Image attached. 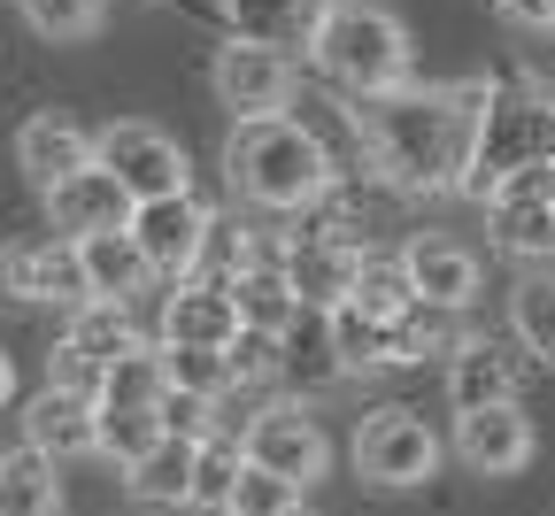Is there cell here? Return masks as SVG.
<instances>
[{"label":"cell","instance_id":"cell-1","mask_svg":"<svg viewBox=\"0 0 555 516\" xmlns=\"http://www.w3.org/2000/svg\"><path fill=\"white\" fill-rule=\"evenodd\" d=\"M486 101L494 86H401L356 101V139L371 146L378 178H393L401 193H463Z\"/></svg>","mask_w":555,"mask_h":516},{"label":"cell","instance_id":"cell-2","mask_svg":"<svg viewBox=\"0 0 555 516\" xmlns=\"http://www.w3.org/2000/svg\"><path fill=\"white\" fill-rule=\"evenodd\" d=\"M224 178L240 201L255 208H317L339 170H332V146L317 139V124L301 116H270V124H232L224 146Z\"/></svg>","mask_w":555,"mask_h":516},{"label":"cell","instance_id":"cell-3","mask_svg":"<svg viewBox=\"0 0 555 516\" xmlns=\"http://www.w3.org/2000/svg\"><path fill=\"white\" fill-rule=\"evenodd\" d=\"M309 54H317L324 78L339 93H356V101H378V93L416 86L409 78V31H401L393 9H378V0H332V16L317 24Z\"/></svg>","mask_w":555,"mask_h":516},{"label":"cell","instance_id":"cell-4","mask_svg":"<svg viewBox=\"0 0 555 516\" xmlns=\"http://www.w3.org/2000/svg\"><path fill=\"white\" fill-rule=\"evenodd\" d=\"M532 170H555V86H502L494 101H486L478 155H470L463 193L470 201H494L502 185H517Z\"/></svg>","mask_w":555,"mask_h":516},{"label":"cell","instance_id":"cell-5","mask_svg":"<svg viewBox=\"0 0 555 516\" xmlns=\"http://www.w3.org/2000/svg\"><path fill=\"white\" fill-rule=\"evenodd\" d=\"M440 470V431L416 416V409H371L356 424V478L386 486V493H409Z\"/></svg>","mask_w":555,"mask_h":516},{"label":"cell","instance_id":"cell-6","mask_svg":"<svg viewBox=\"0 0 555 516\" xmlns=\"http://www.w3.org/2000/svg\"><path fill=\"white\" fill-rule=\"evenodd\" d=\"M247 463L309 493L324 478V463H332V439H324V424L301 401H270V409L247 416Z\"/></svg>","mask_w":555,"mask_h":516},{"label":"cell","instance_id":"cell-7","mask_svg":"<svg viewBox=\"0 0 555 516\" xmlns=\"http://www.w3.org/2000/svg\"><path fill=\"white\" fill-rule=\"evenodd\" d=\"M101 170H116V185L131 201H170V193H185V146L163 124L124 116L101 131Z\"/></svg>","mask_w":555,"mask_h":516},{"label":"cell","instance_id":"cell-8","mask_svg":"<svg viewBox=\"0 0 555 516\" xmlns=\"http://www.w3.org/2000/svg\"><path fill=\"white\" fill-rule=\"evenodd\" d=\"M0 301H93L86 293V262H78V240H9L0 247Z\"/></svg>","mask_w":555,"mask_h":516},{"label":"cell","instance_id":"cell-9","mask_svg":"<svg viewBox=\"0 0 555 516\" xmlns=\"http://www.w3.org/2000/svg\"><path fill=\"white\" fill-rule=\"evenodd\" d=\"M217 101L240 116V124H270V116H286L294 108V62L278 54V47H247V39H232L224 54H217Z\"/></svg>","mask_w":555,"mask_h":516},{"label":"cell","instance_id":"cell-10","mask_svg":"<svg viewBox=\"0 0 555 516\" xmlns=\"http://www.w3.org/2000/svg\"><path fill=\"white\" fill-rule=\"evenodd\" d=\"M208 216L193 193H170V201H139V216H131V240H139V255L155 262V278H193L201 270V247H208Z\"/></svg>","mask_w":555,"mask_h":516},{"label":"cell","instance_id":"cell-11","mask_svg":"<svg viewBox=\"0 0 555 516\" xmlns=\"http://www.w3.org/2000/svg\"><path fill=\"white\" fill-rule=\"evenodd\" d=\"M486 232H494V247L517 255V262H547L555 255V178L532 170V178L502 185L486 201Z\"/></svg>","mask_w":555,"mask_h":516},{"label":"cell","instance_id":"cell-12","mask_svg":"<svg viewBox=\"0 0 555 516\" xmlns=\"http://www.w3.org/2000/svg\"><path fill=\"white\" fill-rule=\"evenodd\" d=\"M363 247H347V240H294L286 255H278V270H286V285L301 293V309H317V317H332V309H347L356 301V285H363Z\"/></svg>","mask_w":555,"mask_h":516},{"label":"cell","instance_id":"cell-13","mask_svg":"<svg viewBox=\"0 0 555 516\" xmlns=\"http://www.w3.org/2000/svg\"><path fill=\"white\" fill-rule=\"evenodd\" d=\"M247 324H240V301L224 278H178L170 301H163V347H232Z\"/></svg>","mask_w":555,"mask_h":516},{"label":"cell","instance_id":"cell-14","mask_svg":"<svg viewBox=\"0 0 555 516\" xmlns=\"http://www.w3.org/2000/svg\"><path fill=\"white\" fill-rule=\"evenodd\" d=\"M131 216H139V201L116 185V170H78L69 185H54L47 193V224L62 232V240H93V232H131Z\"/></svg>","mask_w":555,"mask_h":516},{"label":"cell","instance_id":"cell-15","mask_svg":"<svg viewBox=\"0 0 555 516\" xmlns=\"http://www.w3.org/2000/svg\"><path fill=\"white\" fill-rule=\"evenodd\" d=\"M24 448H39V455H54V463L101 455V401L62 394V386L31 394V409H24Z\"/></svg>","mask_w":555,"mask_h":516},{"label":"cell","instance_id":"cell-16","mask_svg":"<svg viewBox=\"0 0 555 516\" xmlns=\"http://www.w3.org/2000/svg\"><path fill=\"white\" fill-rule=\"evenodd\" d=\"M16 163H24V178H31L39 193H54V185H69L78 170L101 163V139H93L86 124H69V116H31V124L16 131Z\"/></svg>","mask_w":555,"mask_h":516},{"label":"cell","instance_id":"cell-17","mask_svg":"<svg viewBox=\"0 0 555 516\" xmlns=\"http://www.w3.org/2000/svg\"><path fill=\"white\" fill-rule=\"evenodd\" d=\"M455 455H463V470H478V478H517V470L532 463V424H525V409L455 416Z\"/></svg>","mask_w":555,"mask_h":516},{"label":"cell","instance_id":"cell-18","mask_svg":"<svg viewBox=\"0 0 555 516\" xmlns=\"http://www.w3.org/2000/svg\"><path fill=\"white\" fill-rule=\"evenodd\" d=\"M517 386H525L517 354H509V347H494V339H470V347L448 362V401H455V416H478V409H517Z\"/></svg>","mask_w":555,"mask_h":516},{"label":"cell","instance_id":"cell-19","mask_svg":"<svg viewBox=\"0 0 555 516\" xmlns=\"http://www.w3.org/2000/svg\"><path fill=\"white\" fill-rule=\"evenodd\" d=\"M409 324H416V317H409ZM409 324L363 317L356 301H347V309L324 317V339H332V354H339V371H393V362H416V354H409Z\"/></svg>","mask_w":555,"mask_h":516},{"label":"cell","instance_id":"cell-20","mask_svg":"<svg viewBox=\"0 0 555 516\" xmlns=\"http://www.w3.org/2000/svg\"><path fill=\"white\" fill-rule=\"evenodd\" d=\"M401 262H409V285H416V301H425V309H470L478 255L463 240H409Z\"/></svg>","mask_w":555,"mask_h":516},{"label":"cell","instance_id":"cell-21","mask_svg":"<svg viewBox=\"0 0 555 516\" xmlns=\"http://www.w3.org/2000/svg\"><path fill=\"white\" fill-rule=\"evenodd\" d=\"M224 16H232V31L247 39V47H309L317 39V24L332 16V0H224Z\"/></svg>","mask_w":555,"mask_h":516},{"label":"cell","instance_id":"cell-22","mask_svg":"<svg viewBox=\"0 0 555 516\" xmlns=\"http://www.w3.org/2000/svg\"><path fill=\"white\" fill-rule=\"evenodd\" d=\"M232 301H240V324L247 332H270V339H286L309 309H301V293L286 285V270L278 262H247L240 278H232Z\"/></svg>","mask_w":555,"mask_h":516},{"label":"cell","instance_id":"cell-23","mask_svg":"<svg viewBox=\"0 0 555 516\" xmlns=\"http://www.w3.org/2000/svg\"><path fill=\"white\" fill-rule=\"evenodd\" d=\"M78 262H86V293H93V301H131V293L155 278V262L139 255L131 232H93V240H78Z\"/></svg>","mask_w":555,"mask_h":516},{"label":"cell","instance_id":"cell-24","mask_svg":"<svg viewBox=\"0 0 555 516\" xmlns=\"http://www.w3.org/2000/svg\"><path fill=\"white\" fill-rule=\"evenodd\" d=\"M69 354H86L93 371L108 378V362L139 354V332H131V301H78L69 309V332H62Z\"/></svg>","mask_w":555,"mask_h":516},{"label":"cell","instance_id":"cell-25","mask_svg":"<svg viewBox=\"0 0 555 516\" xmlns=\"http://www.w3.org/2000/svg\"><path fill=\"white\" fill-rule=\"evenodd\" d=\"M247 478V431H208L193 455V508L201 516H232V493Z\"/></svg>","mask_w":555,"mask_h":516},{"label":"cell","instance_id":"cell-26","mask_svg":"<svg viewBox=\"0 0 555 516\" xmlns=\"http://www.w3.org/2000/svg\"><path fill=\"white\" fill-rule=\"evenodd\" d=\"M0 516H62L54 455H39V448H9V455H0Z\"/></svg>","mask_w":555,"mask_h":516},{"label":"cell","instance_id":"cell-27","mask_svg":"<svg viewBox=\"0 0 555 516\" xmlns=\"http://www.w3.org/2000/svg\"><path fill=\"white\" fill-rule=\"evenodd\" d=\"M193 455H201L193 439H178V431H170L147 463H131V470H124L131 501H147V508H178V501H185V508H193Z\"/></svg>","mask_w":555,"mask_h":516},{"label":"cell","instance_id":"cell-28","mask_svg":"<svg viewBox=\"0 0 555 516\" xmlns=\"http://www.w3.org/2000/svg\"><path fill=\"white\" fill-rule=\"evenodd\" d=\"M509 339L540 362H555V270H525L509 285Z\"/></svg>","mask_w":555,"mask_h":516},{"label":"cell","instance_id":"cell-29","mask_svg":"<svg viewBox=\"0 0 555 516\" xmlns=\"http://www.w3.org/2000/svg\"><path fill=\"white\" fill-rule=\"evenodd\" d=\"M163 401H170L163 347H139V354L108 362V378H101V409H163Z\"/></svg>","mask_w":555,"mask_h":516},{"label":"cell","instance_id":"cell-30","mask_svg":"<svg viewBox=\"0 0 555 516\" xmlns=\"http://www.w3.org/2000/svg\"><path fill=\"white\" fill-rule=\"evenodd\" d=\"M163 371H170V394H193V401H224L240 386L224 347H163Z\"/></svg>","mask_w":555,"mask_h":516},{"label":"cell","instance_id":"cell-31","mask_svg":"<svg viewBox=\"0 0 555 516\" xmlns=\"http://www.w3.org/2000/svg\"><path fill=\"white\" fill-rule=\"evenodd\" d=\"M170 439V424H163V409H101V455L108 463H147L155 448Z\"/></svg>","mask_w":555,"mask_h":516},{"label":"cell","instance_id":"cell-32","mask_svg":"<svg viewBox=\"0 0 555 516\" xmlns=\"http://www.w3.org/2000/svg\"><path fill=\"white\" fill-rule=\"evenodd\" d=\"M16 9L39 39H93L101 24V0H16Z\"/></svg>","mask_w":555,"mask_h":516},{"label":"cell","instance_id":"cell-33","mask_svg":"<svg viewBox=\"0 0 555 516\" xmlns=\"http://www.w3.org/2000/svg\"><path fill=\"white\" fill-rule=\"evenodd\" d=\"M286 508H301V486H286V478H270V470L247 463V478L232 493V516H286Z\"/></svg>","mask_w":555,"mask_h":516},{"label":"cell","instance_id":"cell-34","mask_svg":"<svg viewBox=\"0 0 555 516\" xmlns=\"http://www.w3.org/2000/svg\"><path fill=\"white\" fill-rule=\"evenodd\" d=\"M224 354H232V378L240 386H262V378L286 371V339H270V332H240Z\"/></svg>","mask_w":555,"mask_h":516},{"label":"cell","instance_id":"cell-35","mask_svg":"<svg viewBox=\"0 0 555 516\" xmlns=\"http://www.w3.org/2000/svg\"><path fill=\"white\" fill-rule=\"evenodd\" d=\"M163 424H170L178 439H193V448H201V439L217 431V401H193V394H170V401H163Z\"/></svg>","mask_w":555,"mask_h":516},{"label":"cell","instance_id":"cell-36","mask_svg":"<svg viewBox=\"0 0 555 516\" xmlns=\"http://www.w3.org/2000/svg\"><path fill=\"white\" fill-rule=\"evenodd\" d=\"M502 9V24H517V31H555V0H494Z\"/></svg>","mask_w":555,"mask_h":516},{"label":"cell","instance_id":"cell-37","mask_svg":"<svg viewBox=\"0 0 555 516\" xmlns=\"http://www.w3.org/2000/svg\"><path fill=\"white\" fill-rule=\"evenodd\" d=\"M9 394H16V371H9V354H0V409H9Z\"/></svg>","mask_w":555,"mask_h":516},{"label":"cell","instance_id":"cell-38","mask_svg":"<svg viewBox=\"0 0 555 516\" xmlns=\"http://www.w3.org/2000/svg\"><path fill=\"white\" fill-rule=\"evenodd\" d=\"M286 516H309V508H286Z\"/></svg>","mask_w":555,"mask_h":516},{"label":"cell","instance_id":"cell-39","mask_svg":"<svg viewBox=\"0 0 555 516\" xmlns=\"http://www.w3.org/2000/svg\"><path fill=\"white\" fill-rule=\"evenodd\" d=\"M547 178H555V170H547Z\"/></svg>","mask_w":555,"mask_h":516}]
</instances>
